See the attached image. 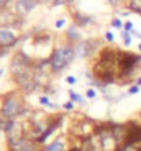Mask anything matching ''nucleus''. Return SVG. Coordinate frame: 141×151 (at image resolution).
Listing matches in <instances>:
<instances>
[{"instance_id":"obj_18","label":"nucleus","mask_w":141,"mask_h":151,"mask_svg":"<svg viewBox=\"0 0 141 151\" xmlns=\"http://www.w3.org/2000/svg\"><path fill=\"white\" fill-rule=\"evenodd\" d=\"M138 85H134V87H132V88L129 89V94L130 95H134V94H138Z\"/></svg>"},{"instance_id":"obj_6","label":"nucleus","mask_w":141,"mask_h":151,"mask_svg":"<svg viewBox=\"0 0 141 151\" xmlns=\"http://www.w3.org/2000/svg\"><path fill=\"white\" fill-rule=\"evenodd\" d=\"M37 1L38 0H18L17 1V10L21 15H25V14L30 13L32 10L36 7Z\"/></svg>"},{"instance_id":"obj_30","label":"nucleus","mask_w":141,"mask_h":151,"mask_svg":"<svg viewBox=\"0 0 141 151\" xmlns=\"http://www.w3.org/2000/svg\"><path fill=\"white\" fill-rule=\"evenodd\" d=\"M1 73H3V71H1V70H0V76H1Z\"/></svg>"},{"instance_id":"obj_10","label":"nucleus","mask_w":141,"mask_h":151,"mask_svg":"<svg viewBox=\"0 0 141 151\" xmlns=\"http://www.w3.org/2000/svg\"><path fill=\"white\" fill-rule=\"evenodd\" d=\"M63 148V144H62L60 142H54L52 144H49L45 150L47 151H60Z\"/></svg>"},{"instance_id":"obj_20","label":"nucleus","mask_w":141,"mask_h":151,"mask_svg":"<svg viewBox=\"0 0 141 151\" xmlns=\"http://www.w3.org/2000/svg\"><path fill=\"white\" fill-rule=\"evenodd\" d=\"M105 38H107V40H108V41H114V33H111V32H107V33H105Z\"/></svg>"},{"instance_id":"obj_11","label":"nucleus","mask_w":141,"mask_h":151,"mask_svg":"<svg viewBox=\"0 0 141 151\" xmlns=\"http://www.w3.org/2000/svg\"><path fill=\"white\" fill-rule=\"evenodd\" d=\"M55 128H56V125H54V126H51V128H48V129H47V131H45V132L43 133V136H41V138H38V142H44V140L48 138L51 133L55 131Z\"/></svg>"},{"instance_id":"obj_28","label":"nucleus","mask_w":141,"mask_h":151,"mask_svg":"<svg viewBox=\"0 0 141 151\" xmlns=\"http://www.w3.org/2000/svg\"><path fill=\"white\" fill-rule=\"evenodd\" d=\"M138 50H140V51H141V44H140V45H138Z\"/></svg>"},{"instance_id":"obj_21","label":"nucleus","mask_w":141,"mask_h":151,"mask_svg":"<svg viewBox=\"0 0 141 151\" xmlns=\"http://www.w3.org/2000/svg\"><path fill=\"white\" fill-rule=\"evenodd\" d=\"M66 81H67L68 84H75L77 80H75V77H73V76H67V77H66Z\"/></svg>"},{"instance_id":"obj_3","label":"nucleus","mask_w":141,"mask_h":151,"mask_svg":"<svg viewBox=\"0 0 141 151\" xmlns=\"http://www.w3.org/2000/svg\"><path fill=\"white\" fill-rule=\"evenodd\" d=\"M141 61L140 55H134V54H125L121 61V69H122L123 74H130L134 71L136 65Z\"/></svg>"},{"instance_id":"obj_7","label":"nucleus","mask_w":141,"mask_h":151,"mask_svg":"<svg viewBox=\"0 0 141 151\" xmlns=\"http://www.w3.org/2000/svg\"><path fill=\"white\" fill-rule=\"evenodd\" d=\"M88 51H89L88 44H86V43H82V44H80L78 47H77V50H75V55H78L80 58H85L86 54H88Z\"/></svg>"},{"instance_id":"obj_15","label":"nucleus","mask_w":141,"mask_h":151,"mask_svg":"<svg viewBox=\"0 0 141 151\" xmlns=\"http://www.w3.org/2000/svg\"><path fill=\"white\" fill-rule=\"evenodd\" d=\"M40 103H41V104H47V106H52V104L49 103V99L48 98H45V96L40 98Z\"/></svg>"},{"instance_id":"obj_29","label":"nucleus","mask_w":141,"mask_h":151,"mask_svg":"<svg viewBox=\"0 0 141 151\" xmlns=\"http://www.w3.org/2000/svg\"><path fill=\"white\" fill-rule=\"evenodd\" d=\"M41 1H49V0H41Z\"/></svg>"},{"instance_id":"obj_26","label":"nucleus","mask_w":141,"mask_h":151,"mask_svg":"<svg viewBox=\"0 0 141 151\" xmlns=\"http://www.w3.org/2000/svg\"><path fill=\"white\" fill-rule=\"evenodd\" d=\"M107 1L111 3V4H118V1H119V0H107Z\"/></svg>"},{"instance_id":"obj_23","label":"nucleus","mask_w":141,"mask_h":151,"mask_svg":"<svg viewBox=\"0 0 141 151\" xmlns=\"http://www.w3.org/2000/svg\"><path fill=\"white\" fill-rule=\"evenodd\" d=\"M122 151H134V150L132 148V146L130 144H125L123 146V148H122Z\"/></svg>"},{"instance_id":"obj_19","label":"nucleus","mask_w":141,"mask_h":151,"mask_svg":"<svg viewBox=\"0 0 141 151\" xmlns=\"http://www.w3.org/2000/svg\"><path fill=\"white\" fill-rule=\"evenodd\" d=\"M66 24V19L64 18H62V19H59V21H56V24H55V26L56 28H62V26Z\"/></svg>"},{"instance_id":"obj_2","label":"nucleus","mask_w":141,"mask_h":151,"mask_svg":"<svg viewBox=\"0 0 141 151\" xmlns=\"http://www.w3.org/2000/svg\"><path fill=\"white\" fill-rule=\"evenodd\" d=\"M19 109H21V104H19V100L14 96V95H8L6 99H4V103H3V109H1V114L7 117V118H11L14 115H17L19 113Z\"/></svg>"},{"instance_id":"obj_24","label":"nucleus","mask_w":141,"mask_h":151,"mask_svg":"<svg viewBox=\"0 0 141 151\" xmlns=\"http://www.w3.org/2000/svg\"><path fill=\"white\" fill-rule=\"evenodd\" d=\"M64 109H68V110H71V109H73V103H71V102L66 103V104H64Z\"/></svg>"},{"instance_id":"obj_1","label":"nucleus","mask_w":141,"mask_h":151,"mask_svg":"<svg viewBox=\"0 0 141 151\" xmlns=\"http://www.w3.org/2000/svg\"><path fill=\"white\" fill-rule=\"evenodd\" d=\"M74 57H75V51L71 47H60L51 57V67L54 71H60L68 63H71Z\"/></svg>"},{"instance_id":"obj_17","label":"nucleus","mask_w":141,"mask_h":151,"mask_svg":"<svg viewBox=\"0 0 141 151\" xmlns=\"http://www.w3.org/2000/svg\"><path fill=\"white\" fill-rule=\"evenodd\" d=\"M125 30L126 32H130V30H133V24L130 22V21H128L126 24H125Z\"/></svg>"},{"instance_id":"obj_14","label":"nucleus","mask_w":141,"mask_h":151,"mask_svg":"<svg viewBox=\"0 0 141 151\" xmlns=\"http://www.w3.org/2000/svg\"><path fill=\"white\" fill-rule=\"evenodd\" d=\"M112 25H114V28H118V29H121L122 28V22L119 21L118 18H115V19H112Z\"/></svg>"},{"instance_id":"obj_8","label":"nucleus","mask_w":141,"mask_h":151,"mask_svg":"<svg viewBox=\"0 0 141 151\" xmlns=\"http://www.w3.org/2000/svg\"><path fill=\"white\" fill-rule=\"evenodd\" d=\"M67 36H68V38L73 40V41L74 40H78V38H80V32L77 30L75 26H71V28L67 30Z\"/></svg>"},{"instance_id":"obj_31","label":"nucleus","mask_w":141,"mask_h":151,"mask_svg":"<svg viewBox=\"0 0 141 151\" xmlns=\"http://www.w3.org/2000/svg\"><path fill=\"white\" fill-rule=\"evenodd\" d=\"M140 70H141V65H140Z\"/></svg>"},{"instance_id":"obj_13","label":"nucleus","mask_w":141,"mask_h":151,"mask_svg":"<svg viewBox=\"0 0 141 151\" xmlns=\"http://www.w3.org/2000/svg\"><path fill=\"white\" fill-rule=\"evenodd\" d=\"M68 95H70V98H71V100H77V102H80L81 104L84 103V99L81 98L80 95H77L74 91H68Z\"/></svg>"},{"instance_id":"obj_12","label":"nucleus","mask_w":141,"mask_h":151,"mask_svg":"<svg viewBox=\"0 0 141 151\" xmlns=\"http://www.w3.org/2000/svg\"><path fill=\"white\" fill-rule=\"evenodd\" d=\"M122 40H123V44L126 45V47H129L130 43H132V38H130V34L129 32H122Z\"/></svg>"},{"instance_id":"obj_27","label":"nucleus","mask_w":141,"mask_h":151,"mask_svg":"<svg viewBox=\"0 0 141 151\" xmlns=\"http://www.w3.org/2000/svg\"><path fill=\"white\" fill-rule=\"evenodd\" d=\"M137 84H138V85H141V77L138 78V82H137Z\"/></svg>"},{"instance_id":"obj_5","label":"nucleus","mask_w":141,"mask_h":151,"mask_svg":"<svg viewBox=\"0 0 141 151\" xmlns=\"http://www.w3.org/2000/svg\"><path fill=\"white\" fill-rule=\"evenodd\" d=\"M17 41V36L8 29H0V45L4 47H10V45L15 44Z\"/></svg>"},{"instance_id":"obj_16","label":"nucleus","mask_w":141,"mask_h":151,"mask_svg":"<svg viewBox=\"0 0 141 151\" xmlns=\"http://www.w3.org/2000/svg\"><path fill=\"white\" fill-rule=\"evenodd\" d=\"M86 96H88L89 99H93V98L96 96V92H95L93 89H88V91H86Z\"/></svg>"},{"instance_id":"obj_9","label":"nucleus","mask_w":141,"mask_h":151,"mask_svg":"<svg viewBox=\"0 0 141 151\" xmlns=\"http://www.w3.org/2000/svg\"><path fill=\"white\" fill-rule=\"evenodd\" d=\"M130 10L141 14V0H130Z\"/></svg>"},{"instance_id":"obj_22","label":"nucleus","mask_w":141,"mask_h":151,"mask_svg":"<svg viewBox=\"0 0 141 151\" xmlns=\"http://www.w3.org/2000/svg\"><path fill=\"white\" fill-rule=\"evenodd\" d=\"M67 1H71V0H55V6H62V4H64Z\"/></svg>"},{"instance_id":"obj_25","label":"nucleus","mask_w":141,"mask_h":151,"mask_svg":"<svg viewBox=\"0 0 141 151\" xmlns=\"http://www.w3.org/2000/svg\"><path fill=\"white\" fill-rule=\"evenodd\" d=\"M7 1H8V0H0V8H1L3 6H4V4H6Z\"/></svg>"},{"instance_id":"obj_4","label":"nucleus","mask_w":141,"mask_h":151,"mask_svg":"<svg viewBox=\"0 0 141 151\" xmlns=\"http://www.w3.org/2000/svg\"><path fill=\"white\" fill-rule=\"evenodd\" d=\"M12 151H34V144L28 139H18L11 146Z\"/></svg>"}]
</instances>
